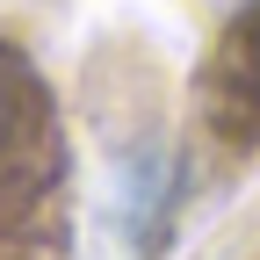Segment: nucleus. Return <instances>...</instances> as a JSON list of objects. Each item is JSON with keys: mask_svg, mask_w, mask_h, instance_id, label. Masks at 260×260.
I'll return each mask as SVG.
<instances>
[{"mask_svg": "<svg viewBox=\"0 0 260 260\" xmlns=\"http://www.w3.org/2000/svg\"><path fill=\"white\" fill-rule=\"evenodd\" d=\"M203 109L224 145H260V8L224 37V51L203 73Z\"/></svg>", "mask_w": 260, "mask_h": 260, "instance_id": "nucleus-1", "label": "nucleus"}, {"mask_svg": "<svg viewBox=\"0 0 260 260\" xmlns=\"http://www.w3.org/2000/svg\"><path fill=\"white\" fill-rule=\"evenodd\" d=\"M174 195H181V174L167 159H123V217H130V232H138L145 253H159V239H167Z\"/></svg>", "mask_w": 260, "mask_h": 260, "instance_id": "nucleus-2", "label": "nucleus"}]
</instances>
